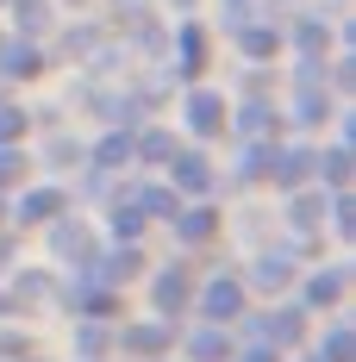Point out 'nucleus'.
<instances>
[{
  "label": "nucleus",
  "instance_id": "412c9836",
  "mask_svg": "<svg viewBox=\"0 0 356 362\" xmlns=\"http://www.w3.org/2000/svg\"><path fill=\"white\" fill-rule=\"evenodd\" d=\"M88 169H107V175H119V169H132V125H107L94 144H88V156H81Z\"/></svg>",
  "mask_w": 356,
  "mask_h": 362
},
{
  "label": "nucleus",
  "instance_id": "f3484780",
  "mask_svg": "<svg viewBox=\"0 0 356 362\" xmlns=\"http://www.w3.org/2000/svg\"><path fill=\"white\" fill-rule=\"evenodd\" d=\"M231 350H238L231 325H213V319H200L194 331H181V356H188V362H231Z\"/></svg>",
  "mask_w": 356,
  "mask_h": 362
},
{
  "label": "nucleus",
  "instance_id": "72a5a7b5",
  "mask_svg": "<svg viewBox=\"0 0 356 362\" xmlns=\"http://www.w3.org/2000/svg\"><path fill=\"white\" fill-rule=\"evenodd\" d=\"M101 44H107V32H101V25H69V37H63V50H69V57H81V63H88Z\"/></svg>",
  "mask_w": 356,
  "mask_h": 362
},
{
  "label": "nucleus",
  "instance_id": "c756f323",
  "mask_svg": "<svg viewBox=\"0 0 356 362\" xmlns=\"http://www.w3.org/2000/svg\"><path fill=\"white\" fill-rule=\"evenodd\" d=\"M313 356H319V362H350V356H356V331H350V319H331Z\"/></svg>",
  "mask_w": 356,
  "mask_h": 362
},
{
  "label": "nucleus",
  "instance_id": "79ce46f5",
  "mask_svg": "<svg viewBox=\"0 0 356 362\" xmlns=\"http://www.w3.org/2000/svg\"><path fill=\"white\" fill-rule=\"evenodd\" d=\"M169 6H194V0H169Z\"/></svg>",
  "mask_w": 356,
  "mask_h": 362
},
{
  "label": "nucleus",
  "instance_id": "4c0bfd02",
  "mask_svg": "<svg viewBox=\"0 0 356 362\" xmlns=\"http://www.w3.org/2000/svg\"><path fill=\"white\" fill-rule=\"evenodd\" d=\"M263 0H225V19H244V13H256Z\"/></svg>",
  "mask_w": 356,
  "mask_h": 362
},
{
  "label": "nucleus",
  "instance_id": "ea45409f",
  "mask_svg": "<svg viewBox=\"0 0 356 362\" xmlns=\"http://www.w3.org/2000/svg\"><path fill=\"white\" fill-rule=\"evenodd\" d=\"M0 313H19V306H13V293H6V288H0Z\"/></svg>",
  "mask_w": 356,
  "mask_h": 362
},
{
  "label": "nucleus",
  "instance_id": "b1692460",
  "mask_svg": "<svg viewBox=\"0 0 356 362\" xmlns=\"http://www.w3.org/2000/svg\"><path fill=\"white\" fill-rule=\"evenodd\" d=\"M6 275H13V288H6V293H13L19 313H32V306H44V300H57V288H63L50 269H6Z\"/></svg>",
  "mask_w": 356,
  "mask_h": 362
},
{
  "label": "nucleus",
  "instance_id": "c03bdc74",
  "mask_svg": "<svg viewBox=\"0 0 356 362\" xmlns=\"http://www.w3.org/2000/svg\"><path fill=\"white\" fill-rule=\"evenodd\" d=\"M0 13H6V0H0Z\"/></svg>",
  "mask_w": 356,
  "mask_h": 362
},
{
  "label": "nucleus",
  "instance_id": "f257e3e1",
  "mask_svg": "<svg viewBox=\"0 0 356 362\" xmlns=\"http://www.w3.org/2000/svg\"><path fill=\"white\" fill-rule=\"evenodd\" d=\"M44 244L57 262H69V275H94V256H101V231L88 225V218H75L69 206L44 225Z\"/></svg>",
  "mask_w": 356,
  "mask_h": 362
},
{
  "label": "nucleus",
  "instance_id": "a211bd4d",
  "mask_svg": "<svg viewBox=\"0 0 356 362\" xmlns=\"http://www.w3.org/2000/svg\"><path fill=\"white\" fill-rule=\"evenodd\" d=\"M313 156H319V150L306 144V138H300V144H275V163H269V187H282V194L306 187V181H313Z\"/></svg>",
  "mask_w": 356,
  "mask_h": 362
},
{
  "label": "nucleus",
  "instance_id": "c9c22d12",
  "mask_svg": "<svg viewBox=\"0 0 356 362\" xmlns=\"http://www.w3.org/2000/svg\"><path fill=\"white\" fill-rule=\"evenodd\" d=\"M107 13H113V32H125L138 13H150V0H107Z\"/></svg>",
  "mask_w": 356,
  "mask_h": 362
},
{
  "label": "nucleus",
  "instance_id": "6ab92c4d",
  "mask_svg": "<svg viewBox=\"0 0 356 362\" xmlns=\"http://www.w3.org/2000/svg\"><path fill=\"white\" fill-rule=\"evenodd\" d=\"M94 275H101L107 288H132V281H144V250L138 244H101Z\"/></svg>",
  "mask_w": 356,
  "mask_h": 362
},
{
  "label": "nucleus",
  "instance_id": "4be33fe9",
  "mask_svg": "<svg viewBox=\"0 0 356 362\" xmlns=\"http://www.w3.org/2000/svg\"><path fill=\"white\" fill-rule=\"evenodd\" d=\"M282 138H244V156L231 169V187H269V163H275Z\"/></svg>",
  "mask_w": 356,
  "mask_h": 362
},
{
  "label": "nucleus",
  "instance_id": "5701e85b",
  "mask_svg": "<svg viewBox=\"0 0 356 362\" xmlns=\"http://www.w3.org/2000/svg\"><path fill=\"white\" fill-rule=\"evenodd\" d=\"M176 156V132H163V125H132V163H144V169H156L163 175V163Z\"/></svg>",
  "mask_w": 356,
  "mask_h": 362
},
{
  "label": "nucleus",
  "instance_id": "dca6fc26",
  "mask_svg": "<svg viewBox=\"0 0 356 362\" xmlns=\"http://www.w3.org/2000/svg\"><path fill=\"white\" fill-rule=\"evenodd\" d=\"M169 50H176V75H181V81H194V75L207 69V57H213V37H207L200 19H188V25L169 32Z\"/></svg>",
  "mask_w": 356,
  "mask_h": 362
},
{
  "label": "nucleus",
  "instance_id": "a878e982",
  "mask_svg": "<svg viewBox=\"0 0 356 362\" xmlns=\"http://www.w3.org/2000/svg\"><path fill=\"white\" fill-rule=\"evenodd\" d=\"M350 169H356L350 138H338V144H325L319 156H313V181H319L325 194H331V187H350Z\"/></svg>",
  "mask_w": 356,
  "mask_h": 362
},
{
  "label": "nucleus",
  "instance_id": "393cba45",
  "mask_svg": "<svg viewBox=\"0 0 356 362\" xmlns=\"http://www.w3.org/2000/svg\"><path fill=\"white\" fill-rule=\"evenodd\" d=\"M107 238L113 244H144V231H150V218H144V206L132 200V194H119V200H107Z\"/></svg>",
  "mask_w": 356,
  "mask_h": 362
},
{
  "label": "nucleus",
  "instance_id": "4468645a",
  "mask_svg": "<svg viewBox=\"0 0 356 362\" xmlns=\"http://www.w3.org/2000/svg\"><path fill=\"white\" fill-rule=\"evenodd\" d=\"M231 44L244 50V63H269V57H282V25L244 13V19H231Z\"/></svg>",
  "mask_w": 356,
  "mask_h": 362
},
{
  "label": "nucleus",
  "instance_id": "423d86ee",
  "mask_svg": "<svg viewBox=\"0 0 356 362\" xmlns=\"http://www.w3.org/2000/svg\"><path fill=\"white\" fill-rule=\"evenodd\" d=\"M306 325H313V313H306V306H300V293H294V300H275V306H269V313H256V337H269V344H275V350H300V344H306Z\"/></svg>",
  "mask_w": 356,
  "mask_h": 362
},
{
  "label": "nucleus",
  "instance_id": "ddd939ff",
  "mask_svg": "<svg viewBox=\"0 0 356 362\" xmlns=\"http://www.w3.org/2000/svg\"><path fill=\"white\" fill-rule=\"evenodd\" d=\"M44 44L38 37H19V32H0V81H32L44 75Z\"/></svg>",
  "mask_w": 356,
  "mask_h": 362
},
{
  "label": "nucleus",
  "instance_id": "f03ea898",
  "mask_svg": "<svg viewBox=\"0 0 356 362\" xmlns=\"http://www.w3.org/2000/svg\"><path fill=\"white\" fill-rule=\"evenodd\" d=\"M250 306V288L238 269H219L207 281H194V313L200 319H213V325H238V313Z\"/></svg>",
  "mask_w": 356,
  "mask_h": 362
},
{
  "label": "nucleus",
  "instance_id": "9b49d317",
  "mask_svg": "<svg viewBox=\"0 0 356 362\" xmlns=\"http://www.w3.org/2000/svg\"><path fill=\"white\" fill-rule=\"evenodd\" d=\"M169 231H176L181 250H194V244H213L219 231H225V213L213 206V194H207V200H181L176 218H169Z\"/></svg>",
  "mask_w": 356,
  "mask_h": 362
},
{
  "label": "nucleus",
  "instance_id": "20e7f679",
  "mask_svg": "<svg viewBox=\"0 0 356 362\" xmlns=\"http://www.w3.org/2000/svg\"><path fill=\"white\" fill-rule=\"evenodd\" d=\"M163 181L176 187L181 200H207L219 187V169H213V156L207 150H188V144H176V156L163 163Z\"/></svg>",
  "mask_w": 356,
  "mask_h": 362
},
{
  "label": "nucleus",
  "instance_id": "bb28decb",
  "mask_svg": "<svg viewBox=\"0 0 356 362\" xmlns=\"http://www.w3.org/2000/svg\"><path fill=\"white\" fill-rule=\"evenodd\" d=\"M6 19L19 37H44L50 19H57V0H6Z\"/></svg>",
  "mask_w": 356,
  "mask_h": 362
},
{
  "label": "nucleus",
  "instance_id": "9d476101",
  "mask_svg": "<svg viewBox=\"0 0 356 362\" xmlns=\"http://www.w3.org/2000/svg\"><path fill=\"white\" fill-rule=\"evenodd\" d=\"M63 206H69V194H63V187H57V181H25V194H19V206H6V225H13V231H38V225H50V218L63 213Z\"/></svg>",
  "mask_w": 356,
  "mask_h": 362
},
{
  "label": "nucleus",
  "instance_id": "cd10ccee",
  "mask_svg": "<svg viewBox=\"0 0 356 362\" xmlns=\"http://www.w3.org/2000/svg\"><path fill=\"white\" fill-rule=\"evenodd\" d=\"M113 325H119V319H75V356L107 362L113 356Z\"/></svg>",
  "mask_w": 356,
  "mask_h": 362
},
{
  "label": "nucleus",
  "instance_id": "6e6552de",
  "mask_svg": "<svg viewBox=\"0 0 356 362\" xmlns=\"http://www.w3.org/2000/svg\"><path fill=\"white\" fill-rule=\"evenodd\" d=\"M282 44L294 50V63H325V57L338 50V32L325 25L319 13H294V19L282 25Z\"/></svg>",
  "mask_w": 356,
  "mask_h": 362
},
{
  "label": "nucleus",
  "instance_id": "2f4dec72",
  "mask_svg": "<svg viewBox=\"0 0 356 362\" xmlns=\"http://www.w3.org/2000/svg\"><path fill=\"white\" fill-rule=\"evenodd\" d=\"M81 156H88V150H81V138H50V144H44V163H50L57 175L81 169Z\"/></svg>",
  "mask_w": 356,
  "mask_h": 362
},
{
  "label": "nucleus",
  "instance_id": "58836bf2",
  "mask_svg": "<svg viewBox=\"0 0 356 362\" xmlns=\"http://www.w3.org/2000/svg\"><path fill=\"white\" fill-rule=\"evenodd\" d=\"M13 269V231H0V275Z\"/></svg>",
  "mask_w": 356,
  "mask_h": 362
},
{
  "label": "nucleus",
  "instance_id": "2eb2a0df",
  "mask_svg": "<svg viewBox=\"0 0 356 362\" xmlns=\"http://www.w3.org/2000/svg\"><path fill=\"white\" fill-rule=\"evenodd\" d=\"M231 132H238V138H282L287 119H282V107H275L269 94H244V107L231 112Z\"/></svg>",
  "mask_w": 356,
  "mask_h": 362
},
{
  "label": "nucleus",
  "instance_id": "a18cd8bd",
  "mask_svg": "<svg viewBox=\"0 0 356 362\" xmlns=\"http://www.w3.org/2000/svg\"><path fill=\"white\" fill-rule=\"evenodd\" d=\"M75 362H88V356H75Z\"/></svg>",
  "mask_w": 356,
  "mask_h": 362
},
{
  "label": "nucleus",
  "instance_id": "7c9ffc66",
  "mask_svg": "<svg viewBox=\"0 0 356 362\" xmlns=\"http://www.w3.org/2000/svg\"><path fill=\"white\" fill-rule=\"evenodd\" d=\"M32 181V156H25V144H0V194H19Z\"/></svg>",
  "mask_w": 356,
  "mask_h": 362
},
{
  "label": "nucleus",
  "instance_id": "c85d7f7f",
  "mask_svg": "<svg viewBox=\"0 0 356 362\" xmlns=\"http://www.w3.org/2000/svg\"><path fill=\"white\" fill-rule=\"evenodd\" d=\"M132 200L144 206V218H150V225H169V218H176V206H181V194L169 187V181H144V187H132Z\"/></svg>",
  "mask_w": 356,
  "mask_h": 362
},
{
  "label": "nucleus",
  "instance_id": "aec40b11",
  "mask_svg": "<svg viewBox=\"0 0 356 362\" xmlns=\"http://www.w3.org/2000/svg\"><path fill=\"white\" fill-rule=\"evenodd\" d=\"M325 206H331V194H325L319 181H306V187L287 194V225H294L300 238H319L325 231Z\"/></svg>",
  "mask_w": 356,
  "mask_h": 362
},
{
  "label": "nucleus",
  "instance_id": "473e14b6",
  "mask_svg": "<svg viewBox=\"0 0 356 362\" xmlns=\"http://www.w3.org/2000/svg\"><path fill=\"white\" fill-rule=\"evenodd\" d=\"M25 132H32V112L19 100H0V144H25Z\"/></svg>",
  "mask_w": 356,
  "mask_h": 362
},
{
  "label": "nucleus",
  "instance_id": "f704fd0d",
  "mask_svg": "<svg viewBox=\"0 0 356 362\" xmlns=\"http://www.w3.org/2000/svg\"><path fill=\"white\" fill-rule=\"evenodd\" d=\"M231 362H287L269 337H238V350H231Z\"/></svg>",
  "mask_w": 356,
  "mask_h": 362
},
{
  "label": "nucleus",
  "instance_id": "7ed1b4c3",
  "mask_svg": "<svg viewBox=\"0 0 356 362\" xmlns=\"http://www.w3.org/2000/svg\"><path fill=\"white\" fill-rule=\"evenodd\" d=\"M113 350L125 362H150L176 350V325L169 319H132V325H113Z\"/></svg>",
  "mask_w": 356,
  "mask_h": 362
},
{
  "label": "nucleus",
  "instance_id": "f8f14e48",
  "mask_svg": "<svg viewBox=\"0 0 356 362\" xmlns=\"http://www.w3.org/2000/svg\"><path fill=\"white\" fill-rule=\"evenodd\" d=\"M344 293H350V269L344 262H325V269H313L300 281V306L306 313H331V306H344Z\"/></svg>",
  "mask_w": 356,
  "mask_h": 362
},
{
  "label": "nucleus",
  "instance_id": "39448f33",
  "mask_svg": "<svg viewBox=\"0 0 356 362\" xmlns=\"http://www.w3.org/2000/svg\"><path fill=\"white\" fill-rule=\"evenodd\" d=\"M150 313L169 319V325L194 313V269H188V262H169V269L150 275Z\"/></svg>",
  "mask_w": 356,
  "mask_h": 362
},
{
  "label": "nucleus",
  "instance_id": "a19ab883",
  "mask_svg": "<svg viewBox=\"0 0 356 362\" xmlns=\"http://www.w3.org/2000/svg\"><path fill=\"white\" fill-rule=\"evenodd\" d=\"M0 225H6V194H0Z\"/></svg>",
  "mask_w": 356,
  "mask_h": 362
},
{
  "label": "nucleus",
  "instance_id": "e433bc0d",
  "mask_svg": "<svg viewBox=\"0 0 356 362\" xmlns=\"http://www.w3.org/2000/svg\"><path fill=\"white\" fill-rule=\"evenodd\" d=\"M19 356H32V344L19 331H0V362H19Z\"/></svg>",
  "mask_w": 356,
  "mask_h": 362
},
{
  "label": "nucleus",
  "instance_id": "37998d69",
  "mask_svg": "<svg viewBox=\"0 0 356 362\" xmlns=\"http://www.w3.org/2000/svg\"><path fill=\"white\" fill-rule=\"evenodd\" d=\"M19 362H38V356H19Z\"/></svg>",
  "mask_w": 356,
  "mask_h": 362
},
{
  "label": "nucleus",
  "instance_id": "1a4fd4ad",
  "mask_svg": "<svg viewBox=\"0 0 356 362\" xmlns=\"http://www.w3.org/2000/svg\"><path fill=\"white\" fill-rule=\"evenodd\" d=\"M181 125H188L200 144H213V138L231 132V107L219 100L213 88H188V100H181Z\"/></svg>",
  "mask_w": 356,
  "mask_h": 362
},
{
  "label": "nucleus",
  "instance_id": "0eeeda50",
  "mask_svg": "<svg viewBox=\"0 0 356 362\" xmlns=\"http://www.w3.org/2000/svg\"><path fill=\"white\" fill-rule=\"evenodd\" d=\"M294 281H300V256H294V250H256V256H250V275H244L250 293L282 300V293H294Z\"/></svg>",
  "mask_w": 356,
  "mask_h": 362
}]
</instances>
